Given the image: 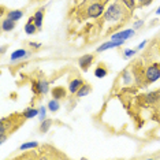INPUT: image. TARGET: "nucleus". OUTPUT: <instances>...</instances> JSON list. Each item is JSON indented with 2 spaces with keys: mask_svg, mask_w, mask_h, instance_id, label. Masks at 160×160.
Here are the masks:
<instances>
[{
  "mask_svg": "<svg viewBox=\"0 0 160 160\" xmlns=\"http://www.w3.org/2000/svg\"><path fill=\"white\" fill-rule=\"evenodd\" d=\"M93 2H99V0H88V3H93Z\"/></svg>",
  "mask_w": 160,
  "mask_h": 160,
  "instance_id": "31",
  "label": "nucleus"
},
{
  "mask_svg": "<svg viewBox=\"0 0 160 160\" xmlns=\"http://www.w3.org/2000/svg\"><path fill=\"white\" fill-rule=\"evenodd\" d=\"M152 2H153V0H138V4L141 7H145V6H149Z\"/></svg>",
  "mask_w": 160,
  "mask_h": 160,
  "instance_id": "26",
  "label": "nucleus"
},
{
  "mask_svg": "<svg viewBox=\"0 0 160 160\" xmlns=\"http://www.w3.org/2000/svg\"><path fill=\"white\" fill-rule=\"evenodd\" d=\"M59 100H56V99H52L48 103V110L51 111V112H56L58 110H59Z\"/></svg>",
  "mask_w": 160,
  "mask_h": 160,
  "instance_id": "21",
  "label": "nucleus"
},
{
  "mask_svg": "<svg viewBox=\"0 0 160 160\" xmlns=\"http://www.w3.org/2000/svg\"><path fill=\"white\" fill-rule=\"evenodd\" d=\"M156 14H158V15H160V7H159L158 10H156Z\"/></svg>",
  "mask_w": 160,
  "mask_h": 160,
  "instance_id": "30",
  "label": "nucleus"
},
{
  "mask_svg": "<svg viewBox=\"0 0 160 160\" xmlns=\"http://www.w3.org/2000/svg\"><path fill=\"white\" fill-rule=\"evenodd\" d=\"M122 81L125 85H132L133 81H134V74H133V71L132 70H125L122 72Z\"/></svg>",
  "mask_w": 160,
  "mask_h": 160,
  "instance_id": "13",
  "label": "nucleus"
},
{
  "mask_svg": "<svg viewBox=\"0 0 160 160\" xmlns=\"http://www.w3.org/2000/svg\"><path fill=\"white\" fill-rule=\"evenodd\" d=\"M93 59H94V58H93V55H90V53L79 58V59H78V64H79V67H81V70L88 71V68L92 66V63H93Z\"/></svg>",
  "mask_w": 160,
  "mask_h": 160,
  "instance_id": "7",
  "label": "nucleus"
},
{
  "mask_svg": "<svg viewBox=\"0 0 160 160\" xmlns=\"http://www.w3.org/2000/svg\"><path fill=\"white\" fill-rule=\"evenodd\" d=\"M22 115H23L26 119L34 118V116H37V115H38V110H36V108H26V110L22 112Z\"/></svg>",
  "mask_w": 160,
  "mask_h": 160,
  "instance_id": "18",
  "label": "nucleus"
},
{
  "mask_svg": "<svg viewBox=\"0 0 160 160\" xmlns=\"http://www.w3.org/2000/svg\"><path fill=\"white\" fill-rule=\"evenodd\" d=\"M52 126V119H44L41 121V126H40V133H47L49 127Z\"/></svg>",
  "mask_w": 160,
  "mask_h": 160,
  "instance_id": "19",
  "label": "nucleus"
},
{
  "mask_svg": "<svg viewBox=\"0 0 160 160\" xmlns=\"http://www.w3.org/2000/svg\"><path fill=\"white\" fill-rule=\"evenodd\" d=\"M30 55H33V51H26V49H17L11 53V62H18V60H22L26 59Z\"/></svg>",
  "mask_w": 160,
  "mask_h": 160,
  "instance_id": "6",
  "label": "nucleus"
},
{
  "mask_svg": "<svg viewBox=\"0 0 160 160\" xmlns=\"http://www.w3.org/2000/svg\"><path fill=\"white\" fill-rule=\"evenodd\" d=\"M145 44H147V41H144V42H142V44H140V45H138V49L144 48V47H145Z\"/></svg>",
  "mask_w": 160,
  "mask_h": 160,
  "instance_id": "29",
  "label": "nucleus"
},
{
  "mask_svg": "<svg viewBox=\"0 0 160 160\" xmlns=\"http://www.w3.org/2000/svg\"><path fill=\"white\" fill-rule=\"evenodd\" d=\"M82 85H83V81L81 78H78V77L72 78V79H70V82H68V90H70L71 94H75Z\"/></svg>",
  "mask_w": 160,
  "mask_h": 160,
  "instance_id": "10",
  "label": "nucleus"
},
{
  "mask_svg": "<svg viewBox=\"0 0 160 160\" xmlns=\"http://www.w3.org/2000/svg\"><path fill=\"white\" fill-rule=\"evenodd\" d=\"M33 90L36 94H47L49 90V83L47 79H40L37 82H33Z\"/></svg>",
  "mask_w": 160,
  "mask_h": 160,
  "instance_id": "4",
  "label": "nucleus"
},
{
  "mask_svg": "<svg viewBox=\"0 0 160 160\" xmlns=\"http://www.w3.org/2000/svg\"><path fill=\"white\" fill-rule=\"evenodd\" d=\"M134 29H127V30H121V32H118V33H115V34H112V40H127V38H130V37H133L134 36Z\"/></svg>",
  "mask_w": 160,
  "mask_h": 160,
  "instance_id": "8",
  "label": "nucleus"
},
{
  "mask_svg": "<svg viewBox=\"0 0 160 160\" xmlns=\"http://www.w3.org/2000/svg\"><path fill=\"white\" fill-rule=\"evenodd\" d=\"M104 12V4L101 2H93L89 3L86 7V17L88 18H99Z\"/></svg>",
  "mask_w": 160,
  "mask_h": 160,
  "instance_id": "2",
  "label": "nucleus"
},
{
  "mask_svg": "<svg viewBox=\"0 0 160 160\" xmlns=\"http://www.w3.org/2000/svg\"><path fill=\"white\" fill-rule=\"evenodd\" d=\"M144 26V22L142 21H137L136 23H134V29H138V28H142Z\"/></svg>",
  "mask_w": 160,
  "mask_h": 160,
  "instance_id": "27",
  "label": "nucleus"
},
{
  "mask_svg": "<svg viewBox=\"0 0 160 160\" xmlns=\"http://www.w3.org/2000/svg\"><path fill=\"white\" fill-rule=\"evenodd\" d=\"M45 114H47V108L45 107H41L38 110V119H40V121H44V119H47Z\"/></svg>",
  "mask_w": 160,
  "mask_h": 160,
  "instance_id": "25",
  "label": "nucleus"
},
{
  "mask_svg": "<svg viewBox=\"0 0 160 160\" xmlns=\"http://www.w3.org/2000/svg\"><path fill=\"white\" fill-rule=\"evenodd\" d=\"M123 3H125V6L130 11H133V10L136 8V2H134V0H123Z\"/></svg>",
  "mask_w": 160,
  "mask_h": 160,
  "instance_id": "23",
  "label": "nucleus"
},
{
  "mask_svg": "<svg viewBox=\"0 0 160 160\" xmlns=\"http://www.w3.org/2000/svg\"><path fill=\"white\" fill-rule=\"evenodd\" d=\"M144 99H145V103L149 104V105L158 104L159 100H160V90H156V92H151V93L144 94Z\"/></svg>",
  "mask_w": 160,
  "mask_h": 160,
  "instance_id": "9",
  "label": "nucleus"
},
{
  "mask_svg": "<svg viewBox=\"0 0 160 160\" xmlns=\"http://www.w3.org/2000/svg\"><path fill=\"white\" fill-rule=\"evenodd\" d=\"M23 17V11L22 10H12V11H8V14H7V18L11 21H19L21 18Z\"/></svg>",
  "mask_w": 160,
  "mask_h": 160,
  "instance_id": "15",
  "label": "nucleus"
},
{
  "mask_svg": "<svg viewBox=\"0 0 160 160\" xmlns=\"http://www.w3.org/2000/svg\"><path fill=\"white\" fill-rule=\"evenodd\" d=\"M123 52H125L123 53V58H125V59H129V58L136 55V49H125Z\"/></svg>",
  "mask_w": 160,
  "mask_h": 160,
  "instance_id": "24",
  "label": "nucleus"
},
{
  "mask_svg": "<svg viewBox=\"0 0 160 160\" xmlns=\"http://www.w3.org/2000/svg\"><path fill=\"white\" fill-rule=\"evenodd\" d=\"M66 94H67V92L63 86H55V88L52 89V96H53V99H56V100L64 99Z\"/></svg>",
  "mask_w": 160,
  "mask_h": 160,
  "instance_id": "12",
  "label": "nucleus"
},
{
  "mask_svg": "<svg viewBox=\"0 0 160 160\" xmlns=\"http://www.w3.org/2000/svg\"><path fill=\"white\" fill-rule=\"evenodd\" d=\"M123 42H125L123 40H112V41H107V42H104V44H101L99 48L96 49V52L100 53V52H104V51H107V49L116 48V47H121Z\"/></svg>",
  "mask_w": 160,
  "mask_h": 160,
  "instance_id": "5",
  "label": "nucleus"
},
{
  "mask_svg": "<svg viewBox=\"0 0 160 160\" xmlns=\"http://www.w3.org/2000/svg\"><path fill=\"white\" fill-rule=\"evenodd\" d=\"M44 14H45V10L44 8H40L36 11L34 14V23H36V26H37V29L40 30V29L42 28V19H44Z\"/></svg>",
  "mask_w": 160,
  "mask_h": 160,
  "instance_id": "11",
  "label": "nucleus"
},
{
  "mask_svg": "<svg viewBox=\"0 0 160 160\" xmlns=\"http://www.w3.org/2000/svg\"><path fill=\"white\" fill-rule=\"evenodd\" d=\"M90 90H92V86H90L89 83H83V85L78 89V92L75 93V94H77L78 97H83V96H86V94H89Z\"/></svg>",
  "mask_w": 160,
  "mask_h": 160,
  "instance_id": "16",
  "label": "nucleus"
},
{
  "mask_svg": "<svg viewBox=\"0 0 160 160\" xmlns=\"http://www.w3.org/2000/svg\"><path fill=\"white\" fill-rule=\"evenodd\" d=\"M38 144L37 142H25L23 145H21L19 151H26V149H33V148H37Z\"/></svg>",
  "mask_w": 160,
  "mask_h": 160,
  "instance_id": "22",
  "label": "nucleus"
},
{
  "mask_svg": "<svg viewBox=\"0 0 160 160\" xmlns=\"http://www.w3.org/2000/svg\"><path fill=\"white\" fill-rule=\"evenodd\" d=\"M30 48H40V47H41V44H36V42H30Z\"/></svg>",
  "mask_w": 160,
  "mask_h": 160,
  "instance_id": "28",
  "label": "nucleus"
},
{
  "mask_svg": "<svg viewBox=\"0 0 160 160\" xmlns=\"http://www.w3.org/2000/svg\"><path fill=\"white\" fill-rule=\"evenodd\" d=\"M160 78V64H152L145 70V82H155Z\"/></svg>",
  "mask_w": 160,
  "mask_h": 160,
  "instance_id": "3",
  "label": "nucleus"
},
{
  "mask_svg": "<svg viewBox=\"0 0 160 160\" xmlns=\"http://www.w3.org/2000/svg\"><path fill=\"white\" fill-rule=\"evenodd\" d=\"M132 12L129 8L125 6L123 2H115L114 4H111L107 8V11L104 12L103 19L108 25H116V23H122L123 21H126V18L129 17V14Z\"/></svg>",
  "mask_w": 160,
  "mask_h": 160,
  "instance_id": "1",
  "label": "nucleus"
},
{
  "mask_svg": "<svg viewBox=\"0 0 160 160\" xmlns=\"http://www.w3.org/2000/svg\"><path fill=\"white\" fill-rule=\"evenodd\" d=\"M14 28H15V21H11V19H8V18L2 21V30L3 32H11V30H14Z\"/></svg>",
  "mask_w": 160,
  "mask_h": 160,
  "instance_id": "14",
  "label": "nucleus"
},
{
  "mask_svg": "<svg viewBox=\"0 0 160 160\" xmlns=\"http://www.w3.org/2000/svg\"><path fill=\"white\" fill-rule=\"evenodd\" d=\"M94 75H96L97 78H104L105 75H107V68L104 66H97V68L94 70Z\"/></svg>",
  "mask_w": 160,
  "mask_h": 160,
  "instance_id": "20",
  "label": "nucleus"
},
{
  "mask_svg": "<svg viewBox=\"0 0 160 160\" xmlns=\"http://www.w3.org/2000/svg\"><path fill=\"white\" fill-rule=\"evenodd\" d=\"M38 29L36 26V23L33 21H29V22L25 25V32H26V34H34L36 32H37Z\"/></svg>",
  "mask_w": 160,
  "mask_h": 160,
  "instance_id": "17",
  "label": "nucleus"
}]
</instances>
